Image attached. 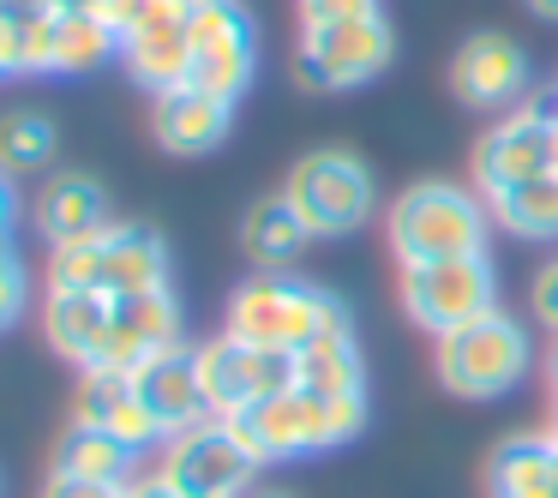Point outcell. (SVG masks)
Returning a JSON list of instances; mask_svg holds the SVG:
<instances>
[{
    "instance_id": "29",
    "label": "cell",
    "mask_w": 558,
    "mask_h": 498,
    "mask_svg": "<svg viewBox=\"0 0 558 498\" xmlns=\"http://www.w3.org/2000/svg\"><path fill=\"white\" fill-rule=\"evenodd\" d=\"M31 73V49H25V25L0 13V78H25Z\"/></svg>"
},
{
    "instance_id": "3",
    "label": "cell",
    "mask_w": 558,
    "mask_h": 498,
    "mask_svg": "<svg viewBox=\"0 0 558 498\" xmlns=\"http://www.w3.org/2000/svg\"><path fill=\"white\" fill-rule=\"evenodd\" d=\"M433 373H438V385L462 402H498V397L529 385L534 337H529L522 318H510L505 306H493V313L433 337Z\"/></svg>"
},
{
    "instance_id": "21",
    "label": "cell",
    "mask_w": 558,
    "mask_h": 498,
    "mask_svg": "<svg viewBox=\"0 0 558 498\" xmlns=\"http://www.w3.org/2000/svg\"><path fill=\"white\" fill-rule=\"evenodd\" d=\"M493 210V229L510 234V241H529V246H553L558 241V169L534 174V181H517L505 193L486 198Z\"/></svg>"
},
{
    "instance_id": "11",
    "label": "cell",
    "mask_w": 558,
    "mask_h": 498,
    "mask_svg": "<svg viewBox=\"0 0 558 498\" xmlns=\"http://www.w3.org/2000/svg\"><path fill=\"white\" fill-rule=\"evenodd\" d=\"M546 169H558L553 162V109L546 102H522V109L498 114L469 157V181L481 198L505 193L517 181H534Z\"/></svg>"
},
{
    "instance_id": "20",
    "label": "cell",
    "mask_w": 558,
    "mask_h": 498,
    "mask_svg": "<svg viewBox=\"0 0 558 498\" xmlns=\"http://www.w3.org/2000/svg\"><path fill=\"white\" fill-rule=\"evenodd\" d=\"M493 498H558V438L553 433H517L493 450L486 469Z\"/></svg>"
},
{
    "instance_id": "38",
    "label": "cell",
    "mask_w": 558,
    "mask_h": 498,
    "mask_svg": "<svg viewBox=\"0 0 558 498\" xmlns=\"http://www.w3.org/2000/svg\"><path fill=\"white\" fill-rule=\"evenodd\" d=\"M522 7H529L534 19H553V25H558V0H522Z\"/></svg>"
},
{
    "instance_id": "18",
    "label": "cell",
    "mask_w": 558,
    "mask_h": 498,
    "mask_svg": "<svg viewBox=\"0 0 558 498\" xmlns=\"http://www.w3.org/2000/svg\"><path fill=\"white\" fill-rule=\"evenodd\" d=\"M294 385L313 397H366V361H361V337L354 318H330L301 354H294Z\"/></svg>"
},
{
    "instance_id": "7",
    "label": "cell",
    "mask_w": 558,
    "mask_h": 498,
    "mask_svg": "<svg viewBox=\"0 0 558 498\" xmlns=\"http://www.w3.org/2000/svg\"><path fill=\"white\" fill-rule=\"evenodd\" d=\"M397 294H402V313H409L414 330L445 337V330H457L498 306V270L486 253L426 258V265H402Z\"/></svg>"
},
{
    "instance_id": "24",
    "label": "cell",
    "mask_w": 558,
    "mask_h": 498,
    "mask_svg": "<svg viewBox=\"0 0 558 498\" xmlns=\"http://www.w3.org/2000/svg\"><path fill=\"white\" fill-rule=\"evenodd\" d=\"M121 66L150 90V97H157V90H174L193 73V37H186V31H133V37H121Z\"/></svg>"
},
{
    "instance_id": "19",
    "label": "cell",
    "mask_w": 558,
    "mask_h": 498,
    "mask_svg": "<svg viewBox=\"0 0 558 498\" xmlns=\"http://www.w3.org/2000/svg\"><path fill=\"white\" fill-rule=\"evenodd\" d=\"M43 337L73 366H97L109 342V294L97 289H49L43 294Z\"/></svg>"
},
{
    "instance_id": "15",
    "label": "cell",
    "mask_w": 558,
    "mask_h": 498,
    "mask_svg": "<svg viewBox=\"0 0 558 498\" xmlns=\"http://www.w3.org/2000/svg\"><path fill=\"white\" fill-rule=\"evenodd\" d=\"M234 126V102L210 97L198 85H174L150 97V133L169 157H210Z\"/></svg>"
},
{
    "instance_id": "13",
    "label": "cell",
    "mask_w": 558,
    "mask_h": 498,
    "mask_svg": "<svg viewBox=\"0 0 558 498\" xmlns=\"http://www.w3.org/2000/svg\"><path fill=\"white\" fill-rule=\"evenodd\" d=\"M181 342V301L174 289H145V294H109V342L97 366H145L150 354Z\"/></svg>"
},
{
    "instance_id": "17",
    "label": "cell",
    "mask_w": 558,
    "mask_h": 498,
    "mask_svg": "<svg viewBox=\"0 0 558 498\" xmlns=\"http://www.w3.org/2000/svg\"><path fill=\"white\" fill-rule=\"evenodd\" d=\"M37 229L49 246H66V241H90V234L109 229V193H102V181H90V174L66 169V174H49L37 193Z\"/></svg>"
},
{
    "instance_id": "33",
    "label": "cell",
    "mask_w": 558,
    "mask_h": 498,
    "mask_svg": "<svg viewBox=\"0 0 558 498\" xmlns=\"http://www.w3.org/2000/svg\"><path fill=\"white\" fill-rule=\"evenodd\" d=\"M85 13H90V19H102V25L114 31V37H126V31H133L138 0H85Z\"/></svg>"
},
{
    "instance_id": "2",
    "label": "cell",
    "mask_w": 558,
    "mask_h": 498,
    "mask_svg": "<svg viewBox=\"0 0 558 498\" xmlns=\"http://www.w3.org/2000/svg\"><path fill=\"white\" fill-rule=\"evenodd\" d=\"M385 241L397 265H426V258H462L486 253L493 241V210L462 181H414L390 198Z\"/></svg>"
},
{
    "instance_id": "22",
    "label": "cell",
    "mask_w": 558,
    "mask_h": 498,
    "mask_svg": "<svg viewBox=\"0 0 558 498\" xmlns=\"http://www.w3.org/2000/svg\"><path fill=\"white\" fill-rule=\"evenodd\" d=\"M54 474H73V481H97V486H126L138 474V450H126L114 433L102 426H66L61 445H54Z\"/></svg>"
},
{
    "instance_id": "39",
    "label": "cell",
    "mask_w": 558,
    "mask_h": 498,
    "mask_svg": "<svg viewBox=\"0 0 558 498\" xmlns=\"http://www.w3.org/2000/svg\"><path fill=\"white\" fill-rule=\"evenodd\" d=\"M553 162H558V102H553Z\"/></svg>"
},
{
    "instance_id": "10",
    "label": "cell",
    "mask_w": 558,
    "mask_h": 498,
    "mask_svg": "<svg viewBox=\"0 0 558 498\" xmlns=\"http://www.w3.org/2000/svg\"><path fill=\"white\" fill-rule=\"evenodd\" d=\"M529 85H534V61L517 37L505 31H474L457 54H450V97L474 114H510L529 102Z\"/></svg>"
},
{
    "instance_id": "1",
    "label": "cell",
    "mask_w": 558,
    "mask_h": 498,
    "mask_svg": "<svg viewBox=\"0 0 558 498\" xmlns=\"http://www.w3.org/2000/svg\"><path fill=\"white\" fill-rule=\"evenodd\" d=\"M366 397H313V390H277V397L253 402L234 414V438L246 445V457L265 462H289V457H318V450L354 445L366 433Z\"/></svg>"
},
{
    "instance_id": "36",
    "label": "cell",
    "mask_w": 558,
    "mask_h": 498,
    "mask_svg": "<svg viewBox=\"0 0 558 498\" xmlns=\"http://www.w3.org/2000/svg\"><path fill=\"white\" fill-rule=\"evenodd\" d=\"M13 217H19V198H13V181L0 174V234H13Z\"/></svg>"
},
{
    "instance_id": "12",
    "label": "cell",
    "mask_w": 558,
    "mask_h": 498,
    "mask_svg": "<svg viewBox=\"0 0 558 498\" xmlns=\"http://www.w3.org/2000/svg\"><path fill=\"white\" fill-rule=\"evenodd\" d=\"M198 378H205V402L217 421H234L241 409L277 397V390H294V354L277 349H253L241 337H210L198 349Z\"/></svg>"
},
{
    "instance_id": "31",
    "label": "cell",
    "mask_w": 558,
    "mask_h": 498,
    "mask_svg": "<svg viewBox=\"0 0 558 498\" xmlns=\"http://www.w3.org/2000/svg\"><path fill=\"white\" fill-rule=\"evenodd\" d=\"M301 25H325V19H354V13H378V0H294Z\"/></svg>"
},
{
    "instance_id": "27",
    "label": "cell",
    "mask_w": 558,
    "mask_h": 498,
    "mask_svg": "<svg viewBox=\"0 0 558 498\" xmlns=\"http://www.w3.org/2000/svg\"><path fill=\"white\" fill-rule=\"evenodd\" d=\"M133 397V373L121 366H85L78 378V397H73V421L78 426H109V414Z\"/></svg>"
},
{
    "instance_id": "8",
    "label": "cell",
    "mask_w": 558,
    "mask_h": 498,
    "mask_svg": "<svg viewBox=\"0 0 558 498\" xmlns=\"http://www.w3.org/2000/svg\"><path fill=\"white\" fill-rule=\"evenodd\" d=\"M157 474L174 498H246L258 462L246 457V445L234 438L229 421H198L186 433L162 438Z\"/></svg>"
},
{
    "instance_id": "37",
    "label": "cell",
    "mask_w": 558,
    "mask_h": 498,
    "mask_svg": "<svg viewBox=\"0 0 558 498\" xmlns=\"http://www.w3.org/2000/svg\"><path fill=\"white\" fill-rule=\"evenodd\" d=\"M546 390H553V421H546V433L558 438V349H553V361H546Z\"/></svg>"
},
{
    "instance_id": "28",
    "label": "cell",
    "mask_w": 558,
    "mask_h": 498,
    "mask_svg": "<svg viewBox=\"0 0 558 498\" xmlns=\"http://www.w3.org/2000/svg\"><path fill=\"white\" fill-rule=\"evenodd\" d=\"M529 306H534V318H541V325L558 337V253L546 258L541 270H534V282H529Z\"/></svg>"
},
{
    "instance_id": "25",
    "label": "cell",
    "mask_w": 558,
    "mask_h": 498,
    "mask_svg": "<svg viewBox=\"0 0 558 498\" xmlns=\"http://www.w3.org/2000/svg\"><path fill=\"white\" fill-rule=\"evenodd\" d=\"M121 37L90 13H61L54 19V73H90V66L114 61Z\"/></svg>"
},
{
    "instance_id": "5",
    "label": "cell",
    "mask_w": 558,
    "mask_h": 498,
    "mask_svg": "<svg viewBox=\"0 0 558 498\" xmlns=\"http://www.w3.org/2000/svg\"><path fill=\"white\" fill-rule=\"evenodd\" d=\"M282 198L294 205V217L306 222L313 241H342V234L366 229L378 217V174L361 150L325 145V150H306L289 169Z\"/></svg>"
},
{
    "instance_id": "23",
    "label": "cell",
    "mask_w": 558,
    "mask_h": 498,
    "mask_svg": "<svg viewBox=\"0 0 558 498\" xmlns=\"http://www.w3.org/2000/svg\"><path fill=\"white\" fill-rule=\"evenodd\" d=\"M306 241H313V234H306V222L294 217V205L282 193L258 198V205L241 217V253L253 258L258 270H289Z\"/></svg>"
},
{
    "instance_id": "32",
    "label": "cell",
    "mask_w": 558,
    "mask_h": 498,
    "mask_svg": "<svg viewBox=\"0 0 558 498\" xmlns=\"http://www.w3.org/2000/svg\"><path fill=\"white\" fill-rule=\"evenodd\" d=\"M43 498H121V486H97V481H73V474H49Z\"/></svg>"
},
{
    "instance_id": "26",
    "label": "cell",
    "mask_w": 558,
    "mask_h": 498,
    "mask_svg": "<svg viewBox=\"0 0 558 498\" xmlns=\"http://www.w3.org/2000/svg\"><path fill=\"white\" fill-rule=\"evenodd\" d=\"M49 157H54V126H49V114L13 109L7 121H0V174H7V181H13V174L43 169Z\"/></svg>"
},
{
    "instance_id": "30",
    "label": "cell",
    "mask_w": 558,
    "mask_h": 498,
    "mask_svg": "<svg viewBox=\"0 0 558 498\" xmlns=\"http://www.w3.org/2000/svg\"><path fill=\"white\" fill-rule=\"evenodd\" d=\"M25 306H31V282H25V265L0 270V330H13L19 318H25Z\"/></svg>"
},
{
    "instance_id": "35",
    "label": "cell",
    "mask_w": 558,
    "mask_h": 498,
    "mask_svg": "<svg viewBox=\"0 0 558 498\" xmlns=\"http://www.w3.org/2000/svg\"><path fill=\"white\" fill-rule=\"evenodd\" d=\"M0 13H7V19H19V25H31V19L54 13V0H0Z\"/></svg>"
},
{
    "instance_id": "9",
    "label": "cell",
    "mask_w": 558,
    "mask_h": 498,
    "mask_svg": "<svg viewBox=\"0 0 558 498\" xmlns=\"http://www.w3.org/2000/svg\"><path fill=\"white\" fill-rule=\"evenodd\" d=\"M186 37H193V73H186V85L210 90L222 102H241L253 90L258 37H253V19H246L241 0H193Z\"/></svg>"
},
{
    "instance_id": "34",
    "label": "cell",
    "mask_w": 558,
    "mask_h": 498,
    "mask_svg": "<svg viewBox=\"0 0 558 498\" xmlns=\"http://www.w3.org/2000/svg\"><path fill=\"white\" fill-rule=\"evenodd\" d=\"M121 498H174V493L162 486V474L150 469V474H133V481L121 486Z\"/></svg>"
},
{
    "instance_id": "40",
    "label": "cell",
    "mask_w": 558,
    "mask_h": 498,
    "mask_svg": "<svg viewBox=\"0 0 558 498\" xmlns=\"http://www.w3.org/2000/svg\"><path fill=\"white\" fill-rule=\"evenodd\" d=\"M246 498H289V493H246Z\"/></svg>"
},
{
    "instance_id": "16",
    "label": "cell",
    "mask_w": 558,
    "mask_h": 498,
    "mask_svg": "<svg viewBox=\"0 0 558 498\" xmlns=\"http://www.w3.org/2000/svg\"><path fill=\"white\" fill-rule=\"evenodd\" d=\"M97 289L102 294L169 289V241L150 222H109L97 234Z\"/></svg>"
},
{
    "instance_id": "6",
    "label": "cell",
    "mask_w": 558,
    "mask_h": 498,
    "mask_svg": "<svg viewBox=\"0 0 558 498\" xmlns=\"http://www.w3.org/2000/svg\"><path fill=\"white\" fill-rule=\"evenodd\" d=\"M390 61H397V31H390L385 7L354 19H325V25H301L294 85L313 90V97H342V90L385 78Z\"/></svg>"
},
{
    "instance_id": "14",
    "label": "cell",
    "mask_w": 558,
    "mask_h": 498,
    "mask_svg": "<svg viewBox=\"0 0 558 498\" xmlns=\"http://www.w3.org/2000/svg\"><path fill=\"white\" fill-rule=\"evenodd\" d=\"M133 390L162 421V433H186L198 421H217L205 402V378H198V349H186V342H174V349L150 354L145 366H133Z\"/></svg>"
},
{
    "instance_id": "4",
    "label": "cell",
    "mask_w": 558,
    "mask_h": 498,
    "mask_svg": "<svg viewBox=\"0 0 558 498\" xmlns=\"http://www.w3.org/2000/svg\"><path fill=\"white\" fill-rule=\"evenodd\" d=\"M342 313H349V306H342L330 289H318V282L289 277V270H258V277H246L241 289L229 294V318H222V330L241 337V342H253V349L301 354L306 342Z\"/></svg>"
}]
</instances>
